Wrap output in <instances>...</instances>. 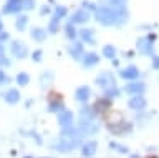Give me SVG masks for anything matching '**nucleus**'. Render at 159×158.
Here are the masks:
<instances>
[]
</instances>
